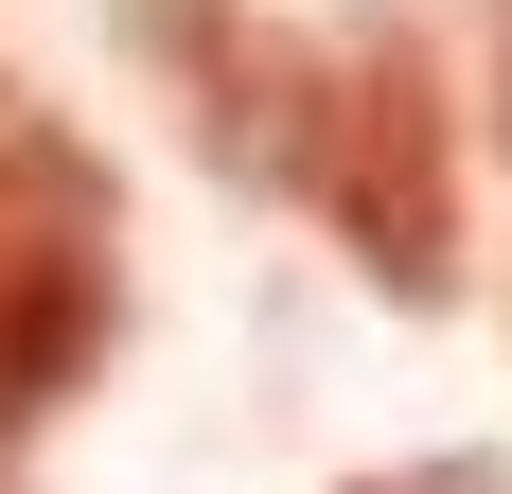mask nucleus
<instances>
[{
  "label": "nucleus",
  "mask_w": 512,
  "mask_h": 494,
  "mask_svg": "<svg viewBox=\"0 0 512 494\" xmlns=\"http://www.w3.org/2000/svg\"><path fill=\"white\" fill-rule=\"evenodd\" d=\"M212 124H230V159H265L318 230L354 247L389 300H442V283H460V124H442L424 36H389V18H354V36H318V53L248 36Z\"/></svg>",
  "instance_id": "nucleus-1"
},
{
  "label": "nucleus",
  "mask_w": 512,
  "mask_h": 494,
  "mask_svg": "<svg viewBox=\"0 0 512 494\" xmlns=\"http://www.w3.org/2000/svg\"><path fill=\"white\" fill-rule=\"evenodd\" d=\"M106 318H124V195L36 89H0V442L89 389Z\"/></svg>",
  "instance_id": "nucleus-2"
},
{
  "label": "nucleus",
  "mask_w": 512,
  "mask_h": 494,
  "mask_svg": "<svg viewBox=\"0 0 512 494\" xmlns=\"http://www.w3.org/2000/svg\"><path fill=\"white\" fill-rule=\"evenodd\" d=\"M371 494H512L495 459H424V477H371Z\"/></svg>",
  "instance_id": "nucleus-3"
}]
</instances>
